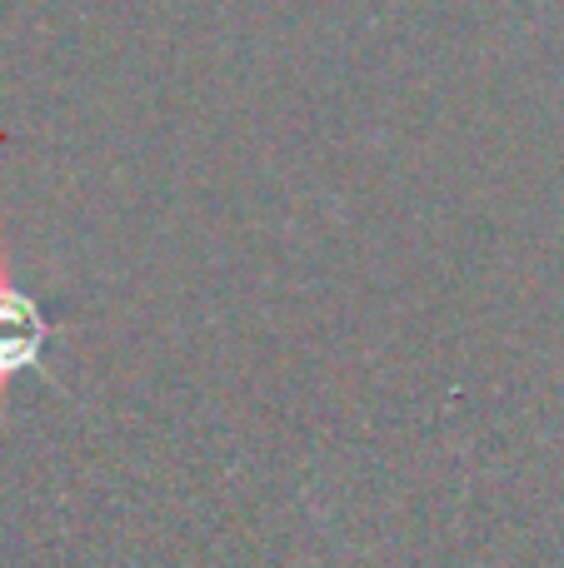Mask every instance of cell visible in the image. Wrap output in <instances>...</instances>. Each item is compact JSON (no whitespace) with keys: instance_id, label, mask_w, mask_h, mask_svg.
<instances>
[{"instance_id":"cell-1","label":"cell","mask_w":564,"mask_h":568,"mask_svg":"<svg viewBox=\"0 0 564 568\" xmlns=\"http://www.w3.org/2000/svg\"><path fill=\"white\" fill-rule=\"evenodd\" d=\"M46 314L36 310L30 294L10 284V270L0 265V384L20 369H36L40 354H46Z\"/></svg>"}]
</instances>
